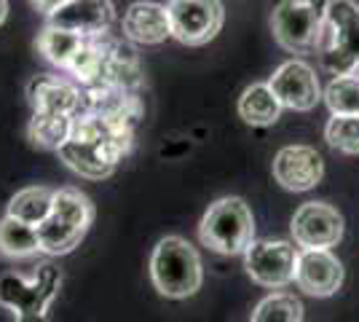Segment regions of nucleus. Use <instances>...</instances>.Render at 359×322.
<instances>
[{"instance_id": "nucleus-1", "label": "nucleus", "mask_w": 359, "mask_h": 322, "mask_svg": "<svg viewBox=\"0 0 359 322\" xmlns=\"http://www.w3.org/2000/svg\"><path fill=\"white\" fill-rule=\"evenodd\" d=\"M316 54L332 76L359 73V3L327 0Z\"/></svg>"}, {"instance_id": "nucleus-2", "label": "nucleus", "mask_w": 359, "mask_h": 322, "mask_svg": "<svg viewBox=\"0 0 359 322\" xmlns=\"http://www.w3.org/2000/svg\"><path fill=\"white\" fill-rule=\"evenodd\" d=\"M94 220V204L86 194L75 188H60L54 194L51 213L38 226L41 253L46 255H67L81 245Z\"/></svg>"}, {"instance_id": "nucleus-3", "label": "nucleus", "mask_w": 359, "mask_h": 322, "mask_svg": "<svg viewBox=\"0 0 359 322\" xmlns=\"http://www.w3.org/2000/svg\"><path fill=\"white\" fill-rule=\"evenodd\" d=\"M150 279L164 298H191L204 282L196 247L182 236H164L150 255Z\"/></svg>"}, {"instance_id": "nucleus-4", "label": "nucleus", "mask_w": 359, "mask_h": 322, "mask_svg": "<svg viewBox=\"0 0 359 322\" xmlns=\"http://www.w3.org/2000/svg\"><path fill=\"white\" fill-rule=\"evenodd\" d=\"M201 245L220 255H239L255 242V217L250 204L239 196H225L210 204L198 223Z\"/></svg>"}, {"instance_id": "nucleus-5", "label": "nucleus", "mask_w": 359, "mask_h": 322, "mask_svg": "<svg viewBox=\"0 0 359 322\" xmlns=\"http://www.w3.org/2000/svg\"><path fill=\"white\" fill-rule=\"evenodd\" d=\"M322 16L311 0H282L271 14L273 41L290 54H314L322 35Z\"/></svg>"}, {"instance_id": "nucleus-6", "label": "nucleus", "mask_w": 359, "mask_h": 322, "mask_svg": "<svg viewBox=\"0 0 359 322\" xmlns=\"http://www.w3.org/2000/svg\"><path fill=\"white\" fill-rule=\"evenodd\" d=\"M298 250L287 239H263L252 242L244 253V269L252 276V282L279 290L290 282H295V269H298Z\"/></svg>"}, {"instance_id": "nucleus-7", "label": "nucleus", "mask_w": 359, "mask_h": 322, "mask_svg": "<svg viewBox=\"0 0 359 322\" xmlns=\"http://www.w3.org/2000/svg\"><path fill=\"white\" fill-rule=\"evenodd\" d=\"M172 38L185 46H204L223 27V3L220 0H172L169 6Z\"/></svg>"}, {"instance_id": "nucleus-8", "label": "nucleus", "mask_w": 359, "mask_h": 322, "mask_svg": "<svg viewBox=\"0 0 359 322\" xmlns=\"http://www.w3.org/2000/svg\"><path fill=\"white\" fill-rule=\"evenodd\" d=\"M292 236L306 250H330L344 239V215L325 201H306L292 215Z\"/></svg>"}, {"instance_id": "nucleus-9", "label": "nucleus", "mask_w": 359, "mask_h": 322, "mask_svg": "<svg viewBox=\"0 0 359 322\" xmlns=\"http://www.w3.org/2000/svg\"><path fill=\"white\" fill-rule=\"evenodd\" d=\"M271 92L279 97V102L285 107L309 113L319 105L322 100V86H319V76L311 65L300 60H290L276 67V73L269 78Z\"/></svg>"}, {"instance_id": "nucleus-10", "label": "nucleus", "mask_w": 359, "mask_h": 322, "mask_svg": "<svg viewBox=\"0 0 359 322\" xmlns=\"http://www.w3.org/2000/svg\"><path fill=\"white\" fill-rule=\"evenodd\" d=\"M325 177V161L309 145H287L273 159V180L285 191H311Z\"/></svg>"}, {"instance_id": "nucleus-11", "label": "nucleus", "mask_w": 359, "mask_h": 322, "mask_svg": "<svg viewBox=\"0 0 359 322\" xmlns=\"http://www.w3.org/2000/svg\"><path fill=\"white\" fill-rule=\"evenodd\" d=\"M295 282L303 293L314 298H327L344 285V263L330 250H303L298 255Z\"/></svg>"}, {"instance_id": "nucleus-12", "label": "nucleus", "mask_w": 359, "mask_h": 322, "mask_svg": "<svg viewBox=\"0 0 359 322\" xmlns=\"http://www.w3.org/2000/svg\"><path fill=\"white\" fill-rule=\"evenodd\" d=\"M113 0H67L48 16L51 27L75 32V35H100L113 25Z\"/></svg>"}, {"instance_id": "nucleus-13", "label": "nucleus", "mask_w": 359, "mask_h": 322, "mask_svg": "<svg viewBox=\"0 0 359 322\" xmlns=\"http://www.w3.org/2000/svg\"><path fill=\"white\" fill-rule=\"evenodd\" d=\"M123 35L142 46H156L172 38L169 8L153 0H137L123 14Z\"/></svg>"}, {"instance_id": "nucleus-14", "label": "nucleus", "mask_w": 359, "mask_h": 322, "mask_svg": "<svg viewBox=\"0 0 359 322\" xmlns=\"http://www.w3.org/2000/svg\"><path fill=\"white\" fill-rule=\"evenodd\" d=\"M282 102L271 92L269 83H252L239 97V116L250 126H271L282 116Z\"/></svg>"}, {"instance_id": "nucleus-15", "label": "nucleus", "mask_w": 359, "mask_h": 322, "mask_svg": "<svg viewBox=\"0 0 359 322\" xmlns=\"http://www.w3.org/2000/svg\"><path fill=\"white\" fill-rule=\"evenodd\" d=\"M35 48L43 54L48 62L60 65V67H75V62L81 60L83 54V38L75 35V32L60 30V27H46L38 41H35Z\"/></svg>"}, {"instance_id": "nucleus-16", "label": "nucleus", "mask_w": 359, "mask_h": 322, "mask_svg": "<svg viewBox=\"0 0 359 322\" xmlns=\"http://www.w3.org/2000/svg\"><path fill=\"white\" fill-rule=\"evenodd\" d=\"M54 188H46V185H30V188H22L14 199L8 201V213L11 217L22 220V223H30V226H41L48 213H51V204H54Z\"/></svg>"}, {"instance_id": "nucleus-17", "label": "nucleus", "mask_w": 359, "mask_h": 322, "mask_svg": "<svg viewBox=\"0 0 359 322\" xmlns=\"http://www.w3.org/2000/svg\"><path fill=\"white\" fill-rule=\"evenodd\" d=\"M0 253L8 255V258H27V255L41 253L38 229L6 215L0 220Z\"/></svg>"}, {"instance_id": "nucleus-18", "label": "nucleus", "mask_w": 359, "mask_h": 322, "mask_svg": "<svg viewBox=\"0 0 359 322\" xmlns=\"http://www.w3.org/2000/svg\"><path fill=\"white\" fill-rule=\"evenodd\" d=\"M332 116H359V73L335 76L322 94Z\"/></svg>"}, {"instance_id": "nucleus-19", "label": "nucleus", "mask_w": 359, "mask_h": 322, "mask_svg": "<svg viewBox=\"0 0 359 322\" xmlns=\"http://www.w3.org/2000/svg\"><path fill=\"white\" fill-rule=\"evenodd\" d=\"M252 322H303V304L290 293H271L252 311Z\"/></svg>"}, {"instance_id": "nucleus-20", "label": "nucleus", "mask_w": 359, "mask_h": 322, "mask_svg": "<svg viewBox=\"0 0 359 322\" xmlns=\"http://www.w3.org/2000/svg\"><path fill=\"white\" fill-rule=\"evenodd\" d=\"M325 140L335 151L348 156L359 154V116H332L325 126Z\"/></svg>"}, {"instance_id": "nucleus-21", "label": "nucleus", "mask_w": 359, "mask_h": 322, "mask_svg": "<svg viewBox=\"0 0 359 322\" xmlns=\"http://www.w3.org/2000/svg\"><path fill=\"white\" fill-rule=\"evenodd\" d=\"M67 0H30V6L35 8V11H41V14L51 16L60 6H65Z\"/></svg>"}, {"instance_id": "nucleus-22", "label": "nucleus", "mask_w": 359, "mask_h": 322, "mask_svg": "<svg viewBox=\"0 0 359 322\" xmlns=\"http://www.w3.org/2000/svg\"><path fill=\"white\" fill-rule=\"evenodd\" d=\"M6 16H8V0H0V25L6 22Z\"/></svg>"}]
</instances>
